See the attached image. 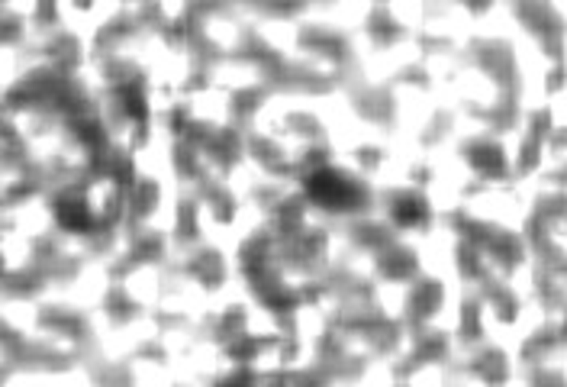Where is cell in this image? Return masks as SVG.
I'll use <instances>...</instances> for the list:
<instances>
[{
	"mask_svg": "<svg viewBox=\"0 0 567 387\" xmlns=\"http://www.w3.org/2000/svg\"><path fill=\"white\" fill-rule=\"evenodd\" d=\"M307 191L313 194L316 200L329 203V207H338V203H345L348 197H352V187H348V181L338 171H316L309 178Z\"/></svg>",
	"mask_w": 567,
	"mask_h": 387,
	"instance_id": "cell-1",
	"label": "cell"
},
{
	"mask_svg": "<svg viewBox=\"0 0 567 387\" xmlns=\"http://www.w3.org/2000/svg\"><path fill=\"white\" fill-rule=\"evenodd\" d=\"M55 213H58V223H61L65 229H87V226H90L87 207L81 200H61Z\"/></svg>",
	"mask_w": 567,
	"mask_h": 387,
	"instance_id": "cell-2",
	"label": "cell"
},
{
	"mask_svg": "<svg viewBox=\"0 0 567 387\" xmlns=\"http://www.w3.org/2000/svg\"><path fill=\"white\" fill-rule=\"evenodd\" d=\"M396 220L403 223V226H416V223H423V220H425V207H423V200L403 197V200L396 203Z\"/></svg>",
	"mask_w": 567,
	"mask_h": 387,
	"instance_id": "cell-3",
	"label": "cell"
}]
</instances>
